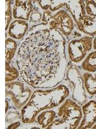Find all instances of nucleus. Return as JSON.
I'll list each match as a JSON object with an SVG mask.
<instances>
[{"label":"nucleus","instance_id":"nucleus-1","mask_svg":"<svg viewBox=\"0 0 96 129\" xmlns=\"http://www.w3.org/2000/svg\"><path fill=\"white\" fill-rule=\"evenodd\" d=\"M67 40L45 23L32 26L19 42L14 61L20 78L35 89L53 88L63 82L68 60Z\"/></svg>","mask_w":96,"mask_h":129},{"label":"nucleus","instance_id":"nucleus-2","mask_svg":"<svg viewBox=\"0 0 96 129\" xmlns=\"http://www.w3.org/2000/svg\"><path fill=\"white\" fill-rule=\"evenodd\" d=\"M69 95L70 90L62 83L53 88L35 89L28 103L20 110L22 124L35 125L40 112L56 109Z\"/></svg>","mask_w":96,"mask_h":129},{"label":"nucleus","instance_id":"nucleus-3","mask_svg":"<svg viewBox=\"0 0 96 129\" xmlns=\"http://www.w3.org/2000/svg\"><path fill=\"white\" fill-rule=\"evenodd\" d=\"M66 9L80 32L92 37L96 35V0H69Z\"/></svg>","mask_w":96,"mask_h":129},{"label":"nucleus","instance_id":"nucleus-4","mask_svg":"<svg viewBox=\"0 0 96 129\" xmlns=\"http://www.w3.org/2000/svg\"><path fill=\"white\" fill-rule=\"evenodd\" d=\"M55 110L56 117L46 129H78L83 117L82 106L68 97Z\"/></svg>","mask_w":96,"mask_h":129},{"label":"nucleus","instance_id":"nucleus-5","mask_svg":"<svg viewBox=\"0 0 96 129\" xmlns=\"http://www.w3.org/2000/svg\"><path fill=\"white\" fill-rule=\"evenodd\" d=\"M94 37L84 34L78 29L67 39V51L68 62L80 65L86 56L93 51Z\"/></svg>","mask_w":96,"mask_h":129},{"label":"nucleus","instance_id":"nucleus-6","mask_svg":"<svg viewBox=\"0 0 96 129\" xmlns=\"http://www.w3.org/2000/svg\"><path fill=\"white\" fill-rule=\"evenodd\" d=\"M62 83L65 84L70 90L69 98L80 106L85 104L90 99L86 92L80 68L76 64L68 62Z\"/></svg>","mask_w":96,"mask_h":129},{"label":"nucleus","instance_id":"nucleus-7","mask_svg":"<svg viewBox=\"0 0 96 129\" xmlns=\"http://www.w3.org/2000/svg\"><path fill=\"white\" fill-rule=\"evenodd\" d=\"M35 88L20 79L5 83V98L10 103V109L20 110L28 103ZM9 109V110H10Z\"/></svg>","mask_w":96,"mask_h":129},{"label":"nucleus","instance_id":"nucleus-8","mask_svg":"<svg viewBox=\"0 0 96 129\" xmlns=\"http://www.w3.org/2000/svg\"><path fill=\"white\" fill-rule=\"evenodd\" d=\"M42 22L60 32L66 40L77 29L72 17L66 9H61L54 13L50 10L44 11Z\"/></svg>","mask_w":96,"mask_h":129},{"label":"nucleus","instance_id":"nucleus-9","mask_svg":"<svg viewBox=\"0 0 96 129\" xmlns=\"http://www.w3.org/2000/svg\"><path fill=\"white\" fill-rule=\"evenodd\" d=\"M80 72L84 79V87L90 98L96 94V51L93 50L80 65Z\"/></svg>","mask_w":96,"mask_h":129},{"label":"nucleus","instance_id":"nucleus-10","mask_svg":"<svg viewBox=\"0 0 96 129\" xmlns=\"http://www.w3.org/2000/svg\"><path fill=\"white\" fill-rule=\"evenodd\" d=\"M82 109L83 117L78 129H91L96 123V100L90 99Z\"/></svg>","mask_w":96,"mask_h":129},{"label":"nucleus","instance_id":"nucleus-11","mask_svg":"<svg viewBox=\"0 0 96 129\" xmlns=\"http://www.w3.org/2000/svg\"><path fill=\"white\" fill-rule=\"evenodd\" d=\"M34 11L33 1L31 0H15L12 1V14L14 19L29 21Z\"/></svg>","mask_w":96,"mask_h":129},{"label":"nucleus","instance_id":"nucleus-12","mask_svg":"<svg viewBox=\"0 0 96 129\" xmlns=\"http://www.w3.org/2000/svg\"><path fill=\"white\" fill-rule=\"evenodd\" d=\"M31 26L28 21L20 19H14L10 23L6 37L8 36L20 42L28 33Z\"/></svg>","mask_w":96,"mask_h":129},{"label":"nucleus","instance_id":"nucleus-13","mask_svg":"<svg viewBox=\"0 0 96 129\" xmlns=\"http://www.w3.org/2000/svg\"><path fill=\"white\" fill-rule=\"evenodd\" d=\"M56 117V111L55 109H50L42 111L36 117L35 125L40 128L46 129L49 125L54 121Z\"/></svg>","mask_w":96,"mask_h":129},{"label":"nucleus","instance_id":"nucleus-14","mask_svg":"<svg viewBox=\"0 0 96 129\" xmlns=\"http://www.w3.org/2000/svg\"><path fill=\"white\" fill-rule=\"evenodd\" d=\"M36 2L43 12L50 10L54 13L61 9H66L68 0H38Z\"/></svg>","mask_w":96,"mask_h":129},{"label":"nucleus","instance_id":"nucleus-15","mask_svg":"<svg viewBox=\"0 0 96 129\" xmlns=\"http://www.w3.org/2000/svg\"><path fill=\"white\" fill-rule=\"evenodd\" d=\"M19 41L8 37L5 39V62L12 63L14 59L19 47Z\"/></svg>","mask_w":96,"mask_h":129},{"label":"nucleus","instance_id":"nucleus-16","mask_svg":"<svg viewBox=\"0 0 96 129\" xmlns=\"http://www.w3.org/2000/svg\"><path fill=\"white\" fill-rule=\"evenodd\" d=\"M5 83L12 82L20 78L19 69L14 61L12 63L5 62Z\"/></svg>","mask_w":96,"mask_h":129},{"label":"nucleus","instance_id":"nucleus-17","mask_svg":"<svg viewBox=\"0 0 96 129\" xmlns=\"http://www.w3.org/2000/svg\"><path fill=\"white\" fill-rule=\"evenodd\" d=\"M21 119H22V117H21L20 110H16V109H10L6 113V118H5L6 126L14 122L21 121Z\"/></svg>","mask_w":96,"mask_h":129},{"label":"nucleus","instance_id":"nucleus-18","mask_svg":"<svg viewBox=\"0 0 96 129\" xmlns=\"http://www.w3.org/2000/svg\"><path fill=\"white\" fill-rule=\"evenodd\" d=\"M12 14V1L6 0L5 1V30H8L10 23L14 20Z\"/></svg>","mask_w":96,"mask_h":129},{"label":"nucleus","instance_id":"nucleus-19","mask_svg":"<svg viewBox=\"0 0 96 129\" xmlns=\"http://www.w3.org/2000/svg\"><path fill=\"white\" fill-rule=\"evenodd\" d=\"M42 10H38V11H33L30 18V20L28 21L30 26H33L36 24H38L42 23Z\"/></svg>","mask_w":96,"mask_h":129},{"label":"nucleus","instance_id":"nucleus-20","mask_svg":"<svg viewBox=\"0 0 96 129\" xmlns=\"http://www.w3.org/2000/svg\"><path fill=\"white\" fill-rule=\"evenodd\" d=\"M22 121H18L14 122V123H11L10 125H8L7 126H6V129H16L18 128L20 126L21 124H22Z\"/></svg>","mask_w":96,"mask_h":129},{"label":"nucleus","instance_id":"nucleus-21","mask_svg":"<svg viewBox=\"0 0 96 129\" xmlns=\"http://www.w3.org/2000/svg\"><path fill=\"white\" fill-rule=\"evenodd\" d=\"M5 103H6V109H5V112H7L8 111V110L10 109V103H9L8 100H7L6 99L5 100Z\"/></svg>","mask_w":96,"mask_h":129},{"label":"nucleus","instance_id":"nucleus-22","mask_svg":"<svg viewBox=\"0 0 96 129\" xmlns=\"http://www.w3.org/2000/svg\"><path fill=\"white\" fill-rule=\"evenodd\" d=\"M93 50L96 51V35L94 37V41H93Z\"/></svg>","mask_w":96,"mask_h":129},{"label":"nucleus","instance_id":"nucleus-23","mask_svg":"<svg viewBox=\"0 0 96 129\" xmlns=\"http://www.w3.org/2000/svg\"><path fill=\"white\" fill-rule=\"evenodd\" d=\"M92 129H96V124H95V125L92 126Z\"/></svg>","mask_w":96,"mask_h":129}]
</instances>
